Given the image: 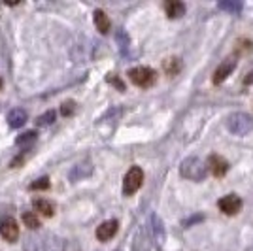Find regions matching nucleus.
<instances>
[{
	"label": "nucleus",
	"mask_w": 253,
	"mask_h": 251,
	"mask_svg": "<svg viewBox=\"0 0 253 251\" xmlns=\"http://www.w3.org/2000/svg\"><path fill=\"white\" fill-rule=\"evenodd\" d=\"M252 49H253V42H250V40H238V47H236L238 53L252 51Z\"/></svg>",
	"instance_id": "20"
},
{
	"label": "nucleus",
	"mask_w": 253,
	"mask_h": 251,
	"mask_svg": "<svg viewBox=\"0 0 253 251\" xmlns=\"http://www.w3.org/2000/svg\"><path fill=\"white\" fill-rule=\"evenodd\" d=\"M217 208L221 209L223 213H227V215H234V213H238L242 209V199L236 197V195H227V197H223L217 202Z\"/></svg>",
	"instance_id": "6"
},
{
	"label": "nucleus",
	"mask_w": 253,
	"mask_h": 251,
	"mask_svg": "<svg viewBox=\"0 0 253 251\" xmlns=\"http://www.w3.org/2000/svg\"><path fill=\"white\" fill-rule=\"evenodd\" d=\"M117 42L121 43L119 47H121V51L125 53V47H128V36H126V34H125L123 31L117 32Z\"/></svg>",
	"instance_id": "21"
},
{
	"label": "nucleus",
	"mask_w": 253,
	"mask_h": 251,
	"mask_svg": "<svg viewBox=\"0 0 253 251\" xmlns=\"http://www.w3.org/2000/svg\"><path fill=\"white\" fill-rule=\"evenodd\" d=\"M53 121H55V112H53V110H49V112H45L43 115L38 117V125L40 126L49 125V123H53Z\"/></svg>",
	"instance_id": "19"
},
{
	"label": "nucleus",
	"mask_w": 253,
	"mask_h": 251,
	"mask_svg": "<svg viewBox=\"0 0 253 251\" xmlns=\"http://www.w3.org/2000/svg\"><path fill=\"white\" fill-rule=\"evenodd\" d=\"M93 19H95L96 31L100 32V34H106V32L110 31V19H108V15L102 10H96L93 13Z\"/></svg>",
	"instance_id": "13"
},
{
	"label": "nucleus",
	"mask_w": 253,
	"mask_h": 251,
	"mask_svg": "<svg viewBox=\"0 0 253 251\" xmlns=\"http://www.w3.org/2000/svg\"><path fill=\"white\" fill-rule=\"evenodd\" d=\"M227 128L236 136H246L253 130V119L244 112H236L227 117Z\"/></svg>",
	"instance_id": "2"
},
{
	"label": "nucleus",
	"mask_w": 253,
	"mask_h": 251,
	"mask_svg": "<svg viewBox=\"0 0 253 251\" xmlns=\"http://www.w3.org/2000/svg\"><path fill=\"white\" fill-rule=\"evenodd\" d=\"M142 181H144V172H142V168L132 167L125 174V179H123V195H126V197L134 195L138 189L142 187Z\"/></svg>",
	"instance_id": "4"
},
{
	"label": "nucleus",
	"mask_w": 253,
	"mask_h": 251,
	"mask_svg": "<svg viewBox=\"0 0 253 251\" xmlns=\"http://www.w3.org/2000/svg\"><path fill=\"white\" fill-rule=\"evenodd\" d=\"M244 84H246V85L253 84V72H250V74H248V78H246V80H244Z\"/></svg>",
	"instance_id": "24"
},
{
	"label": "nucleus",
	"mask_w": 253,
	"mask_h": 251,
	"mask_svg": "<svg viewBox=\"0 0 253 251\" xmlns=\"http://www.w3.org/2000/svg\"><path fill=\"white\" fill-rule=\"evenodd\" d=\"M23 223H25L29 229H38V227H40V219L36 217V211H25V213H23Z\"/></svg>",
	"instance_id": "15"
},
{
	"label": "nucleus",
	"mask_w": 253,
	"mask_h": 251,
	"mask_svg": "<svg viewBox=\"0 0 253 251\" xmlns=\"http://www.w3.org/2000/svg\"><path fill=\"white\" fill-rule=\"evenodd\" d=\"M179 70H181L179 59H167V61H165V72L169 74V76H176Z\"/></svg>",
	"instance_id": "16"
},
{
	"label": "nucleus",
	"mask_w": 253,
	"mask_h": 251,
	"mask_svg": "<svg viewBox=\"0 0 253 251\" xmlns=\"http://www.w3.org/2000/svg\"><path fill=\"white\" fill-rule=\"evenodd\" d=\"M128 78H130V82L134 85L146 89V87H151V85L155 84L157 74H155V70L148 68V66H136V68L128 70Z\"/></svg>",
	"instance_id": "3"
},
{
	"label": "nucleus",
	"mask_w": 253,
	"mask_h": 251,
	"mask_svg": "<svg viewBox=\"0 0 253 251\" xmlns=\"http://www.w3.org/2000/svg\"><path fill=\"white\" fill-rule=\"evenodd\" d=\"M61 112H63V115H72V112H74V102H64Z\"/></svg>",
	"instance_id": "23"
},
{
	"label": "nucleus",
	"mask_w": 253,
	"mask_h": 251,
	"mask_svg": "<svg viewBox=\"0 0 253 251\" xmlns=\"http://www.w3.org/2000/svg\"><path fill=\"white\" fill-rule=\"evenodd\" d=\"M34 140H36V132H34V130H29V132H25L23 136L17 138L15 144H17V146H29V144H32Z\"/></svg>",
	"instance_id": "17"
},
{
	"label": "nucleus",
	"mask_w": 253,
	"mask_h": 251,
	"mask_svg": "<svg viewBox=\"0 0 253 251\" xmlns=\"http://www.w3.org/2000/svg\"><path fill=\"white\" fill-rule=\"evenodd\" d=\"M234 66H236V59H234V57H227L225 61H221V64L217 66V70L213 72V78H211L213 85H219L221 82H225L227 76L234 70Z\"/></svg>",
	"instance_id": "7"
},
{
	"label": "nucleus",
	"mask_w": 253,
	"mask_h": 251,
	"mask_svg": "<svg viewBox=\"0 0 253 251\" xmlns=\"http://www.w3.org/2000/svg\"><path fill=\"white\" fill-rule=\"evenodd\" d=\"M208 168H210V172L215 178H223L229 172V163L223 157H219V155H210V159H208Z\"/></svg>",
	"instance_id": "9"
},
{
	"label": "nucleus",
	"mask_w": 253,
	"mask_h": 251,
	"mask_svg": "<svg viewBox=\"0 0 253 251\" xmlns=\"http://www.w3.org/2000/svg\"><path fill=\"white\" fill-rule=\"evenodd\" d=\"M25 123H27V112L23 108H13L10 114H8V125L11 128H19Z\"/></svg>",
	"instance_id": "10"
},
{
	"label": "nucleus",
	"mask_w": 253,
	"mask_h": 251,
	"mask_svg": "<svg viewBox=\"0 0 253 251\" xmlns=\"http://www.w3.org/2000/svg\"><path fill=\"white\" fill-rule=\"evenodd\" d=\"M34 209L40 213V215H43V217H51L53 213H55V208H53V204L49 202V200L45 199H34Z\"/></svg>",
	"instance_id": "12"
},
{
	"label": "nucleus",
	"mask_w": 253,
	"mask_h": 251,
	"mask_svg": "<svg viewBox=\"0 0 253 251\" xmlns=\"http://www.w3.org/2000/svg\"><path fill=\"white\" fill-rule=\"evenodd\" d=\"M117 227H119V223L116 219H110V221H104L100 227H96V238L100 242H108L112 240L114 236H116L117 232Z\"/></svg>",
	"instance_id": "8"
},
{
	"label": "nucleus",
	"mask_w": 253,
	"mask_h": 251,
	"mask_svg": "<svg viewBox=\"0 0 253 251\" xmlns=\"http://www.w3.org/2000/svg\"><path fill=\"white\" fill-rule=\"evenodd\" d=\"M0 87H2V82H0Z\"/></svg>",
	"instance_id": "25"
},
{
	"label": "nucleus",
	"mask_w": 253,
	"mask_h": 251,
	"mask_svg": "<svg viewBox=\"0 0 253 251\" xmlns=\"http://www.w3.org/2000/svg\"><path fill=\"white\" fill-rule=\"evenodd\" d=\"M165 11L170 19H176L185 13V4L179 0H169V2H165Z\"/></svg>",
	"instance_id": "11"
},
{
	"label": "nucleus",
	"mask_w": 253,
	"mask_h": 251,
	"mask_svg": "<svg viewBox=\"0 0 253 251\" xmlns=\"http://www.w3.org/2000/svg\"><path fill=\"white\" fill-rule=\"evenodd\" d=\"M208 165H204L199 157H187L179 165V174L191 181H202L206 178Z\"/></svg>",
	"instance_id": "1"
},
{
	"label": "nucleus",
	"mask_w": 253,
	"mask_h": 251,
	"mask_svg": "<svg viewBox=\"0 0 253 251\" xmlns=\"http://www.w3.org/2000/svg\"><path fill=\"white\" fill-rule=\"evenodd\" d=\"M47 187H49V179H47V178H40L38 181L31 183L32 191H36V189H47Z\"/></svg>",
	"instance_id": "22"
},
{
	"label": "nucleus",
	"mask_w": 253,
	"mask_h": 251,
	"mask_svg": "<svg viewBox=\"0 0 253 251\" xmlns=\"http://www.w3.org/2000/svg\"><path fill=\"white\" fill-rule=\"evenodd\" d=\"M0 234H2V238L6 242H17V238H19V225H17V221L10 217V215L2 217L0 219Z\"/></svg>",
	"instance_id": "5"
},
{
	"label": "nucleus",
	"mask_w": 253,
	"mask_h": 251,
	"mask_svg": "<svg viewBox=\"0 0 253 251\" xmlns=\"http://www.w3.org/2000/svg\"><path fill=\"white\" fill-rule=\"evenodd\" d=\"M91 172H93L91 163H89V161H85L84 165H82V163H80V165H76L74 170L70 172V179H72V181H76V179H80V178H87Z\"/></svg>",
	"instance_id": "14"
},
{
	"label": "nucleus",
	"mask_w": 253,
	"mask_h": 251,
	"mask_svg": "<svg viewBox=\"0 0 253 251\" xmlns=\"http://www.w3.org/2000/svg\"><path fill=\"white\" fill-rule=\"evenodd\" d=\"M217 6H219V10H229V11H234V13L242 10V4L240 2H219Z\"/></svg>",
	"instance_id": "18"
}]
</instances>
